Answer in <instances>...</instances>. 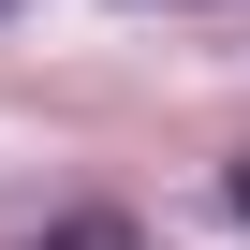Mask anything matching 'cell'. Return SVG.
Returning <instances> with one entry per match:
<instances>
[{
  "instance_id": "cell-1",
  "label": "cell",
  "mask_w": 250,
  "mask_h": 250,
  "mask_svg": "<svg viewBox=\"0 0 250 250\" xmlns=\"http://www.w3.org/2000/svg\"><path fill=\"white\" fill-rule=\"evenodd\" d=\"M15 250H147L118 206H74V221H44V235H15Z\"/></svg>"
},
{
  "instance_id": "cell-3",
  "label": "cell",
  "mask_w": 250,
  "mask_h": 250,
  "mask_svg": "<svg viewBox=\"0 0 250 250\" xmlns=\"http://www.w3.org/2000/svg\"><path fill=\"white\" fill-rule=\"evenodd\" d=\"M133 15H147V0H133Z\"/></svg>"
},
{
  "instance_id": "cell-2",
  "label": "cell",
  "mask_w": 250,
  "mask_h": 250,
  "mask_svg": "<svg viewBox=\"0 0 250 250\" xmlns=\"http://www.w3.org/2000/svg\"><path fill=\"white\" fill-rule=\"evenodd\" d=\"M0 15H15V0H0Z\"/></svg>"
}]
</instances>
